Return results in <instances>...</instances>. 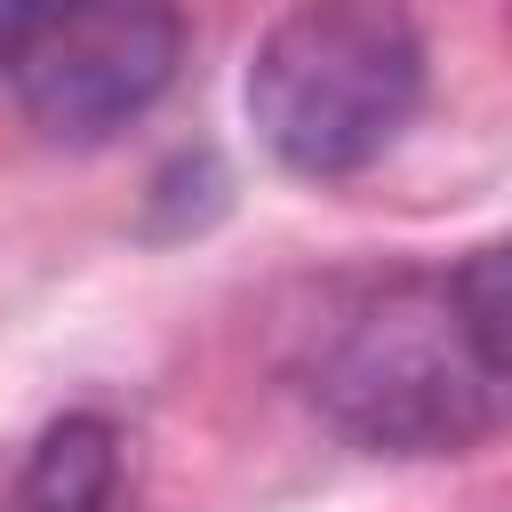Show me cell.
I'll return each mask as SVG.
<instances>
[{
	"mask_svg": "<svg viewBox=\"0 0 512 512\" xmlns=\"http://www.w3.org/2000/svg\"><path fill=\"white\" fill-rule=\"evenodd\" d=\"M456 304L472 312V328L512 360V240H496V248H480V256H464L456 264Z\"/></svg>",
	"mask_w": 512,
	"mask_h": 512,
	"instance_id": "5b68a950",
	"label": "cell"
},
{
	"mask_svg": "<svg viewBox=\"0 0 512 512\" xmlns=\"http://www.w3.org/2000/svg\"><path fill=\"white\" fill-rule=\"evenodd\" d=\"M48 8H56V0H0V72H16V64H24L32 32L48 24Z\"/></svg>",
	"mask_w": 512,
	"mask_h": 512,
	"instance_id": "8992f818",
	"label": "cell"
},
{
	"mask_svg": "<svg viewBox=\"0 0 512 512\" xmlns=\"http://www.w3.org/2000/svg\"><path fill=\"white\" fill-rule=\"evenodd\" d=\"M312 400L376 456H464L512 432V360L448 280H392L320 344Z\"/></svg>",
	"mask_w": 512,
	"mask_h": 512,
	"instance_id": "6da1fadb",
	"label": "cell"
},
{
	"mask_svg": "<svg viewBox=\"0 0 512 512\" xmlns=\"http://www.w3.org/2000/svg\"><path fill=\"white\" fill-rule=\"evenodd\" d=\"M248 128L304 184L376 168L424 104V40L400 0H296L248 56Z\"/></svg>",
	"mask_w": 512,
	"mask_h": 512,
	"instance_id": "7a4b0ae2",
	"label": "cell"
},
{
	"mask_svg": "<svg viewBox=\"0 0 512 512\" xmlns=\"http://www.w3.org/2000/svg\"><path fill=\"white\" fill-rule=\"evenodd\" d=\"M176 64H184L176 0H56L8 80L40 136L104 144L168 96Z\"/></svg>",
	"mask_w": 512,
	"mask_h": 512,
	"instance_id": "3957f363",
	"label": "cell"
},
{
	"mask_svg": "<svg viewBox=\"0 0 512 512\" xmlns=\"http://www.w3.org/2000/svg\"><path fill=\"white\" fill-rule=\"evenodd\" d=\"M120 488V432L88 408L56 416L32 456H24V480H16V512H104Z\"/></svg>",
	"mask_w": 512,
	"mask_h": 512,
	"instance_id": "277c9868",
	"label": "cell"
}]
</instances>
